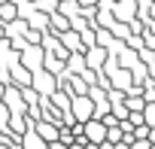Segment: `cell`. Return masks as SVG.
<instances>
[{
    "label": "cell",
    "instance_id": "7a4b0ae2",
    "mask_svg": "<svg viewBox=\"0 0 155 149\" xmlns=\"http://www.w3.org/2000/svg\"><path fill=\"white\" fill-rule=\"evenodd\" d=\"M34 131L46 140V143H55L58 137H61V131H58V125H52V122H34Z\"/></svg>",
    "mask_w": 155,
    "mask_h": 149
},
{
    "label": "cell",
    "instance_id": "6da1fadb",
    "mask_svg": "<svg viewBox=\"0 0 155 149\" xmlns=\"http://www.w3.org/2000/svg\"><path fill=\"white\" fill-rule=\"evenodd\" d=\"M82 131H85V140H88V143H94V146L107 143V125H104V122H97V119H88V122L82 125Z\"/></svg>",
    "mask_w": 155,
    "mask_h": 149
},
{
    "label": "cell",
    "instance_id": "3957f363",
    "mask_svg": "<svg viewBox=\"0 0 155 149\" xmlns=\"http://www.w3.org/2000/svg\"><path fill=\"white\" fill-rule=\"evenodd\" d=\"M21 149H49V143H46L34 128H28V131L21 134Z\"/></svg>",
    "mask_w": 155,
    "mask_h": 149
},
{
    "label": "cell",
    "instance_id": "277c9868",
    "mask_svg": "<svg viewBox=\"0 0 155 149\" xmlns=\"http://www.w3.org/2000/svg\"><path fill=\"white\" fill-rule=\"evenodd\" d=\"M49 149H70L67 143H61V140H55V143H49Z\"/></svg>",
    "mask_w": 155,
    "mask_h": 149
}]
</instances>
